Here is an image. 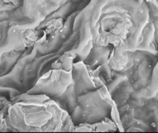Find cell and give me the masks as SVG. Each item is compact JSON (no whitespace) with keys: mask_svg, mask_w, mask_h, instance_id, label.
<instances>
[{"mask_svg":"<svg viewBox=\"0 0 158 133\" xmlns=\"http://www.w3.org/2000/svg\"><path fill=\"white\" fill-rule=\"evenodd\" d=\"M4 114L8 131L73 132L71 114L60 102L45 94L23 93L14 98Z\"/></svg>","mask_w":158,"mask_h":133,"instance_id":"obj_1","label":"cell"},{"mask_svg":"<svg viewBox=\"0 0 158 133\" xmlns=\"http://www.w3.org/2000/svg\"><path fill=\"white\" fill-rule=\"evenodd\" d=\"M60 55L37 57L35 53H23L10 72L1 76V86L12 87L27 93L35 85L40 77L48 71V67Z\"/></svg>","mask_w":158,"mask_h":133,"instance_id":"obj_2","label":"cell"},{"mask_svg":"<svg viewBox=\"0 0 158 133\" xmlns=\"http://www.w3.org/2000/svg\"><path fill=\"white\" fill-rule=\"evenodd\" d=\"M7 1H8V0H7ZM10 1L11 2H12L13 0H10Z\"/></svg>","mask_w":158,"mask_h":133,"instance_id":"obj_10","label":"cell"},{"mask_svg":"<svg viewBox=\"0 0 158 133\" xmlns=\"http://www.w3.org/2000/svg\"><path fill=\"white\" fill-rule=\"evenodd\" d=\"M107 103L99 90L89 91L79 96L77 105L71 114L75 125L99 123L107 112Z\"/></svg>","mask_w":158,"mask_h":133,"instance_id":"obj_3","label":"cell"},{"mask_svg":"<svg viewBox=\"0 0 158 133\" xmlns=\"http://www.w3.org/2000/svg\"><path fill=\"white\" fill-rule=\"evenodd\" d=\"M23 52L17 50H8L2 52L1 54V76L5 75L10 72Z\"/></svg>","mask_w":158,"mask_h":133,"instance_id":"obj_6","label":"cell"},{"mask_svg":"<svg viewBox=\"0 0 158 133\" xmlns=\"http://www.w3.org/2000/svg\"><path fill=\"white\" fill-rule=\"evenodd\" d=\"M63 24L60 19H54L48 22L44 27L45 30H43L46 34H51L57 32L62 27Z\"/></svg>","mask_w":158,"mask_h":133,"instance_id":"obj_8","label":"cell"},{"mask_svg":"<svg viewBox=\"0 0 158 133\" xmlns=\"http://www.w3.org/2000/svg\"><path fill=\"white\" fill-rule=\"evenodd\" d=\"M73 82V70L50 69L43 74L35 85L27 93L45 94L59 101L64 96Z\"/></svg>","mask_w":158,"mask_h":133,"instance_id":"obj_4","label":"cell"},{"mask_svg":"<svg viewBox=\"0 0 158 133\" xmlns=\"http://www.w3.org/2000/svg\"><path fill=\"white\" fill-rule=\"evenodd\" d=\"M0 89L1 93H8L10 95V100L23 93L17 89L12 87L1 86Z\"/></svg>","mask_w":158,"mask_h":133,"instance_id":"obj_9","label":"cell"},{"mask_svg":"<svg viewBox=\"0 0 158 133\" xmlns=\"http://www.w3.org/2000/svg\"><path fill=\"white\" fill-rule=\"evenodd\" d=\"M73 76L76 95L79 96L97 89L89 69L83 61L74 63L73 65Z\"/></svg>","mask_w":158,"mask_h":133,"instance_id":"obj_5","label":"cell"},{"mask_svg":"<svg viewBox=\"0 0 158 133\" xmlns=\"http://www.w3.org/2000/svg\"><path fill=\"white\" fill-rule=\"evenodd\" d=\"M77 55L74 50L65 52L62 55L53 62L52 64V69H63L69 71L73 70L74 60L77 58Z\"/></svg>","mask_w":158,"mask_h":133,"instance_id":"obj_7","label":"cell"}]
</instances>
